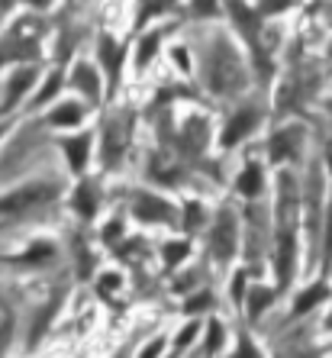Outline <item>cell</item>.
<instances>
[{"mask_svg": "<svg viewBox=\"0 0 332 358\" xmlns=\"http://www.w3.org/2000/svg\"><path fill=\"white\" fill-rule=\"evenodd\" d=\"M55 194H59V184H45V181L26 184L20 191L0 197V213H20V210H29V207H42V203L52 200Z\"/></svg>", "mask_w": 332, "mask_h": 358, "instance_id": "obj_1", "label": "cell"}, {"mask_svg": "<svg viewBox=\"0 0 332 358\" xmlns=\"http://www.w3.org/2000/svg\"><path fill=\"white\" fill-rule=\"evenodd\" d=\"M49 120H52V126H75V123H81V107L78 103H62Z\"/></svg>", "mask_w": 332, "mask_h": 358, "instance_id": "obj_11", "label": "cell"}, {"mask_svg": "<svg viewBox=\"0 0 332 358\" xmlns=\"http://www.w3.org/2000/svg\"><path fill=\"white\" fill-rule=\"evenodd\" d=\"M97 200H100L97 187H94V184H84L81 191L75 194V207H78V213H84V217H91L94 207H97Z\"/></svg>", "mask_w": 332, "mask_h": 358, "instance_id": "obj_9", "label": "cell"}, {"mask_svg": "<svg viewBox=\"0 0 332 358\" xmlns=\"http://www.w3.org/2000/svg\"><path fill=\"white\" fill-rule=\"evenodd\" d=\"M207 303H210V294H203V297H194L191 303H187V307H191V310H197V307H207Z\"/></svg>", "mask_w": 332, "mask_h": 358, "instance_id": "obj_25", "label": "cell"}, {"mask_svg": "<svg viewBox=\"0 0 332 358\" xmlns=\"http://www.w3.org/2000/svg\"><path fill=\"white\" fill-rule=\"evenodd\" d=\"M13 7V0H0V13H3V10H10Z\"/></svg>", "mask_w": 332, "mask_h": 358, "instance_id": "obj_26", "label": "cell"}, {"mask_svg": "<svg viewBox=\"0 0 332 358\" xmlns=\"http://www.w3.org/2000/svg\"><path fill=\"white\" fill-rule=\"evenodd\" d=\"M329 55H332V45H329Z\"/></svg>", "mask_w": 332, "mask_h": 358, "instance_id": "obj_29", "label": "cell"}, {"mask_svg": "<svg viewBox=\"0 0 332 358\" xmlns=\"http://www.w3.org/2000/svg\"><path fill=\"white\" fill-rule=\"evenodd\" d=\"M236 249V223L233 217H219V223H216V236H213V252L219 255V259H229Z\"/></svg>", "mask_w": 332, "mask_h": 358, "instance_id": "obj_3", "label": "cell"}, {"mask_svg": "<svg viewBox=\"0 0 332 358\" xmlns=\"http://www.w3.org/2000/svg\"><path fill=\"white\" fill-rule=\"evenodd\" d=\"M71 81L78 84V87H81L84 94H87V97H100V81H97V75H94V68L91 65H78L75 68V78H71Z\"/></svg>", "mask_w": 332, "mask_h": 358, "instance_id": "obj_8", "label": "cell"}, {"mask_svg": "<svg viewBox=\"0 0 332 358\" xmlns=\"http://www.w3.org/2000/svg\"><path fill=\"white\" fill-rule=\"evenodd\" d=\"M326 297V287H319V284H316V287H310L307 294H300V300H297V313H307V310H313L316 303H319V300Z\"/></svg>", "mask_w": 332, "mask_h": 358, "instance_id": "obj_13", "label": "cell"}, {"mask_svg": "<svg viewBox=\"0 0 332 358\" xmlns=\"http://www.w3.org/2000/svg\"><path fill=\"white\" fill-rule=\"evenodd\" d=\"M268 303H271V291H265V287H252V294H249V313L252 317H258Z\"/></svg>", "mask_w": 332, "mask_h": 358, "instance_id": "obj_14", "label": "cell"}, {"mask_svg": "<svg viewBox=\"0 0 332 358\" xmlns=\"http://www.w3.org/2000/svg\"><path fill=\"white\" fill-rule=\"evenodd\" d=\"M155 45H158V36H149V39L142 42V55H139V65H145V62L155 55Z\"/></svg>", "mask_w": 332, "mask_h": 358, "instance_id": "obj_18", "label": "cell"}, {"mask_svg": "<svg viewBox=\"0 0 332 358\" xmlns=\"http://www.w3.org/2000/svg\"><path fill=\"white\" fill-rule=\"evenodd\" d=\"M136 217L149 220V223H165V220H171V210H168L165 200L158 197H139L136 200Z\"/></svg>", "mask_w": 332, "mask_h": 358, "instance_id": "obj_4", "label": "cell"}, {"mask_svg": "<svg viewBox=\"0 0 332 358\" xmlns=\"http://www.w3.org/2000/svg\"><path fill=\"white\" fill-rule=\"evenodd\" d=\"M300 139H303V133L300 129H277V136L271 139V159L274 162H284V159H294L300 149Z\"/></svg>", "mask_w": 332, "mask_h": 358, "instance_id": "obj_2", "label": "cell"}, {"mask_svg": "<svg viewBox=\"0 0 332 358\" xmlns=\"http://www.w3.org/2000/svg\"><path fill=\"white\" fill-rule=\"evenodd\" d=\"M194 13H216L213 0H194Z\"/></svg>", "mask_w": 332, "mask_h": 358, "instance_id": "obj_22", "label": "cell"}, {"mask_svg": "<svg viewBox=\"0 0 332 358\" xmlns=\"http://www.w3.org/2000/svg\"><path fill=\"white\" fill-rule=\"evenodd\" d=\"M239 191L245 194V197H252V194L261 191V168H258V165H249L245 171H242V178H239Z\"/></svg>", "mask_w": 332, "mask_h": 358, "instance_id": "obj_12", "label": "cell"}, {"mask_svg": "<svg viewBox=\"0 0 332 358\" xmlns=\"http://www.w3.org/2000/svg\"><path fill=\"white\" fill-rule=\"evenodd\" d=\"M10 329H13V317H10V310L0 303V352L7 349L10 342Z\"/></svg>", "mask_w": 332, "mask_h": 358, "instance_id": "obj_15", "label": "cell"}, {"mask_svg": "<svg viewBox=\"0 0 332 358\" xmlns=\"http://www.w3.org/2000/svg\"><path fill=\"white\" fill-rule=\"evenodd\" d=\"M326 162H329V168H332V149H329V155H326Z\"/></svg>", "mask_w": 332, "mask_h": 358, "instance_id": "obj_27", "label": "cell"}, {"mask_svg": "<svg viewBox=\"0 0 332 358\" xmlns=\"http://www.w3.org/2000/svg\"><path fill=\"white\" fill-rule=\"evenodd\" d=\"M59 84H62V78H59V75H52V78H49V84L42 87V94H39V97H36V103H45V100H49L52 94L59 91Z\"/></svg>", "mask_w": 332, "mask_h": 358, "instance_id": "obj_17", "label": "cell"}, {"mask_svg": "<svg viewBox=\"0 0 332 358\" xmlns=\"http://www.w3.org/2000/svg\"><path fill=\"white\" fill-rule=\"evenodd\" d=\"M100 284H103V291H113V287L120 284V278L117 275H103V281H100Z\"/></svg>", "mask_w": 332, "mask_h": 358, "instance_id": "obj_24", "label": "cell"}, {"mask_svg": "<svg viewBox=\"0 0 332 358\" xmlns=\"http://www.w3.org/2000/svg\"><path fill=\"white\" fill-rule=\"evenodd\" d=\"M216 345H219V326L210 323V339H207V352H216Z\"/></svg>", "mask_w": 332, "mask_h": 358, "instance_id": "obj_23", "label": "cell"}, {"mask_svg": "<svg viewBox=\"0 0 332 358\" xmlns=\"http://www.w3.org/2000/svg\"><path fill=\"white\" fill-rule=\"evenodd\" d=\"M326 326H329V329H332V313H329V320H326Z\"/></svg>", "mask_w": 332, "mask_h": 358, "instance_id": "obj_28", "label": "cell"}, {"mask_svg": "<svg viewBox=\"0 0 332 358\" xmlns=\"http://www.w3.org/2000/svg\"><path fill=\"white\" fill-rule=\"evenodd\" d=\"M184 255H187V245H184V242H171V245L165 249V262H168V265H178Z\"/></svg>", "mask_w": 332, "mask_h": 358, "instance_id": "obj_16", "label": "cell"}, {"mask_svg": "<svg viewBox=\"0 0 332 358\" xmlns=\"http://www.w3.org/2000/svg\"><path fill=\"white\" fill-rule=\"evenodd\" d=\"M33 78H36L33 71H20V75L10 78V87H7V94H3V103H0V107H3V110L13 107V103H17V97H23L26 87L33 84Z\"/></svg>", "mask_w": 332, "mask_h": 358, "instance_id": "obj_7", "label": "cell"}, {"mask_svg": "<svg viewBox=\"0 0 332 358\" xmlns=\"http://www.w3.org/2000/svg\"><path fill=\"white\" fill-rule=\"evenodd\" d=\"M87 152H91V136H78V139L65 142L68 165L75 168V171H84V165H87Z\"/></svg>", "mask_w": 332, "mask_h": 358, "instance_id": "obj_5", "label": "cell"}, {"mask_svg": "<svg viewBox=\"0 0 332 358\" xmlns=\"http://www.w3.org/2000/svg\"><path fill=\"white\" fill-rule=\"evenodd\" d=\"M291 268H294V239L284 236L281 242V255H277V271H281V281H291Z\"/></svg>", "mask_w": 332, "mask_h": 358, "instance_id": "obj_10", "label": "cell"}, {"mask_svg": "<svg viewBox=\"0 0 332 358\" xmlns=\"http://www.w3.org/2000/svg\"><path fill=\"white\" fill-rule=\"evenodd\" d=\"M200 220H203V210H200L197 203H187V229H194Z\"/></svg>", "mask_w": 332, "mask_h": 358, "instance_id": "obj_20", "label": "cell"}, {"mask_svg": "<svg viewBox=\"0 0 332 358\" xmlns=\"http://www.w3.org/2000/svg\"><path fill=\"white\" fill-rule=\"evenodd\" d=\"M255 120L258 117L252 113V110H242V113H236L233 123H229V129L223 133V145H236V142H239L242 136H245L252 126H255Z\"/></svg>", "mask_w": 332, "mask_h": 358, "instance_id": "obj_6", "label": "cell"}, {"mask_svg": "<svg viewBox=\"0 0 332 358\" xmlns=\"http://www.w3.org/2000/svg\"><path fill=\"white\" fill-rule=\"evenodd\" d=\"M326 259H332V203H329V220H326Z\"/></svg>", "mask_w": 332, "mask_h": 358, "instance_id": "obj_21", "label": "cell"}, {"mask_svg": "<svg viewBox=\"0 0 332 358\" xmlns=\"http://www.w3.org/2000/svg\"><path fill=\"white\" fill-rule=\"evenodd\" d=\"M233 358H261V355H258V349L252 345L249 339H242V342H239V352H236Z\"/></svg>", "mask_w": 332, "mask_h": 358, "instance_id": "obj_19", "label": "cell"}]
</instances>
